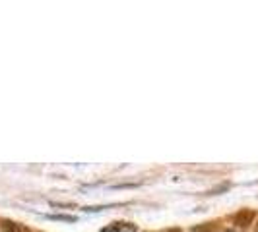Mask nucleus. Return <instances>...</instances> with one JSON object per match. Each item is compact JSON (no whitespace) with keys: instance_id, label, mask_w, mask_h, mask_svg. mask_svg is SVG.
<instances>
[{"instance_id":"f257e3e1","label":"nucleus","mask_w":258,"mask_h":232,"mask_svg":"<svg viewBox=\"0 0 258 232\" xmlns=\"http://www.w3.org/2000/svg\"><path fill=\"white\" fill-rule=\"evenodd\" d=\"M101 232H138V228H136L132 222H122V220H118V222L109 224V226L103 228Z\"/></svg>"},{"instance_id":"7ed1b4c3","label":"nucleus","mask_w":258,"mask_h":232,"mask_svg":"<svg viewBox=\"0 0 258 232\" xmlns=\"http://www.w3.org/2000/svg\"><path fill=\"white\" fill-rule=\"evenodd\" d=\"M51 219L54 220H68V222H74L76 217H70V215H51Z\"/></svg>"},{"instance_id":"f03ea898","label":"nucleus","mask_w":258,"mask_h":232,"mask_svg":"<svg viewBox=\"0 0 258 232\" xmlns=\"http://www.w3.org/2000/svg\"><path fill=\"white\" fill-rule=\"evenodd\" d=\"M2 228H4V232H22L20 226L12 220H2Z\"/></svg>"},{"instance_id":"20e7f679","label":"nucleus","mask_w":258,"mask_h":232,"mask_svg":"<svg viewBox=\"0 0 258 232\" xmlns=\"http://www.w3.org/2000/svg\"><path fill=\"white\" fill-rule=\"evenodd\" d=\"M225 232H233V230H225Z\"/></svg>"}]
</instances>
